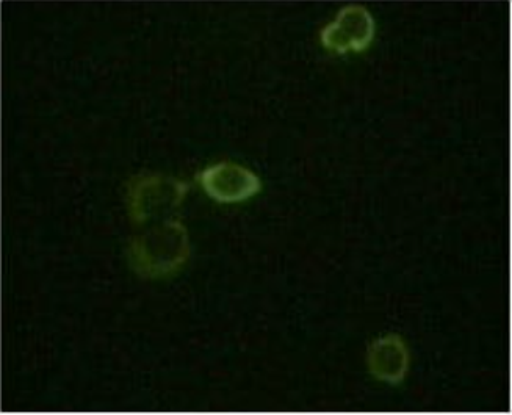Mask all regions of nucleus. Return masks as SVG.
Returning <instances> with one entry per match:
<instances>
[{"label":"nucleus","mask_w":512,"mask_h":415,"mask_svg":"<svg viewBox=\"0 0 512 415\" xmlns=\"http://www.w3.org/2000/svg\"><path fill=\"white\" fill-rule=\"evenodd\" d=\"M187 182L166 174H141L127 187V212L137 224L165 220L187 198Z\"/></svg>","instance_id":"nucleus-2"},{"label":"nucleus","mask_w":512,"mask_h":415,"mask_svg":"<svg viewBox=\"0 0 512 415\" xmlns=\"http://www.w3.org/2000/svg\"><path fill=\"white\" fill-rule=\"evenodd\" d=\"M190 254V234L181 220H162L129 245L130 267L148 279L171 278L184 268Z\"/></svg>","instance_id":"nucleus-1"},{"label":"nucleus","mask_w":512,"mask_h":415,"mask_svg":"<svg viewBox=\"0 0 512 415\" xmlns=\"http://www.w3.org/2000/svg\"><path fill=\"white\" fill-rule=\"evenodd\" d=\"M321 44L336 54L362 52L375 38V21L361 5H350L337 13L336 19L320 33Z\"/></svg>","instance_id":"nucleus-4"},{"label":"nucleus","mask_w":512,"mask_h":415,"mask_svg":"<svg viewBox=\"0 0 512 415\" xmlns=\"http://www.w3.org/2000/svg\"><path fill=\"white\" fill-rule=\"evenodd\" d=\"M367 370L379 383L400 386L408 378L411 354L403 337L386 334L373 340L367 348Z\"/></svg>","instance_id":"nucleus-5"},{"label":"nucleus","mask_w":512,"mask_h":415,"mask_svg":"<svg viewBox=\"0 0 512 415\" xmlns=\"http://www.w3.org/2000/svg\"><path fill=\"white\" fill-rule=\"evenodd\" d=\"M199 184L210 199L220 204L245 203L262 190L260 177L234 162L207 166L199 174Z\"/></svg>","instance_id":"nucleus-3"}]
</instances>
